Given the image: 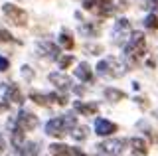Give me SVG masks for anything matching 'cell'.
I'll list each match as a JSON object with an SVG mask.
<instances>
[{"instance_id": "cell-17", "label": "cell", "mask_w": 158, "mask_h": 156, "mask_svg": "<svg viewBox=\"0 0 158 156\" xmlns=\"http://www.w3.org/2000/svg\"><path fill=\"white\" fill-rule=\"evenodd\" d=\"M105 97L109 101H113V103H117V101L127 99V93L121 91V89H111V87H107V89H105Z\"/></svg>"}, {"instance_id": "cell-12", "label": "cell", "mask_w": 158, "mask_h": 156, "mask_svg": "<svg viewBox=\"0 0 158 156\" xmlns=\"http://www.w3.org/2000/svg\"><path fill=\"white\" fill-rule=\"evenodd\" d=\"M49 152H52V156H75V148L56 142V144H49Z\"/></svg>"}, {"instance_id": "cell-24", "label": "cell", "mask_w": 158, "mask_h": 156, "mask_svg": "<svg viewBox=\"0 0 158 156\" xmlns=\"http://www.w3.org/2000/svg\"><path fill=\"white\" fill-rule=\"evenodd\" d=\"M14 38L10 36V32H6V30H0V43H6V42H12Z\"/></svg>"}, {"instance_id": "cell-8", "label": "cell", "mask_w": 158, "mask_h": 156, "mask_svg": "<svg viewBox=\"0 0 158 156\" xmlns=\"http://www.w3.org/2000/svg\"><path fill=\"white\" fill-rule=\"evenodd\" d=\"M115 130H118V126L115 123H111V121H107V119H97L95 121V133L99 136H111Z\"/></svg>"}, {"instance_id": "cell-27", "label": "cell", "mask_w": 158, "mask_h": 156, "mask_svg": "<svg viewBox=\"0 0 158 156\" xmlns=\"http://www.w3.org/2000/svg\"><path fill=\"white\" fill-rule=\"evenodd\" d=\"M22 75H24V77H28V79H32L34 73H32V69H30L28 65H24V67H22Z\"/></svg>"}, {"instance_id": "cell-22", "label": "cell", "mask_w": 158, "mask_h": 156, "mask_svg": "<svg viewBox=\"0 0 158 156\" xmlns=\"http://www.w3.org/2000/svg\"><path fill=\"white\" fill-rule=\"evenodd\" d=\"M71 63H73V55H63V57H59V67H61V69H67Z\"/></svg>"}, {"instance_id": "cell-26", "label": "cell", "mask_w": 158, "mask_h": 156, "mask_svg": "<svg viewBox=\"0 0 158 156\" xmlns=\"http://www.w3.org/2000/svg\"><path fill=\"white\" fill-rule=\"evenodd\" d=\"M8 67H10L8 60H6V57H2V55H0V71H6Z\"/></svg>"}, {"instance_id": "cell-19", "label": "cell", "mask_w": 158, "mask_h": 156, "mask_svg": "<svg viewBox=\"0 0 158 156\" xmlns=\"http://www.w3.org/2000/svg\"><path fill=\"white\" fill-rule=\"evenodd\" d=\"M144 26L148 30H158V16L156 14H148L146 20H144Z\"/></svg>"}, {"instance_id": "cell-15", "label": "cell", "mask_w": 158, "mask_h": 156, "mask_svg": "<svg viewBox=\"0 0 158 156\" xmlns=\"http://www.w3.org/2000/svg\"><path fill=\"white\" fill-rule=\"evenodd\" d=\"M128 142H131V148L136 156H146L148 154V144H146L144 138H131Z\"/></svg>"}, {"instance_id": "cell-6", "label": "cell", "mask_w": 158, "mask_h": 156, "mask_svg": "<svg viewBox=\"0 0 158 156\" xmlns=\"http://www.w3.org/2000/svg\"><path fill=\"white\" fill-rule=\"evenodd\" d=\"M46 134L56 136V138H61V136H65V134H67L65 126H63L61 117H59V119H52V121H48V125H46Z\"/></svg>"}, {"instance_id": "cell-25", "label": "cell", "mask_w": 158, "mask_h": 156, "mask_svg": "<svg viewBox=\"0 0 158 156\" xmlns=\"http://www.w3.org/2000/svg\"><path fill=\"white\" fill-rule=\"evenodd\" d=\"M95 4H97V0H83V8L85 10H95Z\"/></svg>"}, {"instance_id": "cell-18", "label": "cell", "mask_w": 158, "mask_h": 156, "mask_svg": "<svg viewBox=\"0 0 158 156\" xmlns=\"http://www.w3.org/2000/svg\"><path fill=\"white\" fill-rule=\"evenodd\" d=\"M59 43H61L65 50H73V46H75V42H73V38L69 36L67 32H63L61 36H59Z\"/></svg>"}, {"instance_id": "cell-7", "label": "cell", "mask_w": 158, "mask_h": 156, "mask_svg": "<svg viewBox=\"0 0 158 156\" xmlns=\"http://www.w3.org/2000/svg\"><path fill=\"white\" fill-rule=\"evenodd\" d=\"M38 53L48 60H57L59 57V47L52 42H38Z\"/></svg>"}, {"instance_id": "cell-13", "label": "cell", "mask_w": 158, "mask_h": 156, "mask_svg": "<svg viewBox=\"0 0 158 156\" xmlns=\"http://www.w3.org/2000/svg\"><path fill=\"white\" fill-rule=\"evenodd\" d=\"M73 73H75V77L79 81H83V83H91V81H93V73H91V69H89L87 63H79Z\"/></svg>"}, {"instance_id": "cell-28", "label": "cell", "mask_w": 158, "mask_h": 156, "mask_svg": "<svg viewBox=\"0 0 158 156\" xmlns=\"http://www.w3.org/2000/svg\"><path fill=\"white\" fill-rule=\"evenodd\" d=\"M4 146H6V142H4V138H2V134H0V154L4 152Z\"/></svg>"}, {"instance_id": "cell-14", "label": "cell", "mask_w": 158, "mask_h": 156, "mask_svg": "<svg viewBox=\"0 0 158 156\" xmlns=\"http://www.w3.org/2000/svg\"><path fill=\"white\" fill-rule=\"evenodd\" d=\"M22 101H24V95H22V91H20V87L12 83V85L8 87V91H6V103L20 105Z\"/></svg>"}, {"instance_id": "cell-29", "label": "cell", "mask_w": 158, "mask_h": 156, "mask_svg": "<svg viewBox=\"0 0 158 156\" xmlns=\"http://www.w3.org/2000/svg\"><path fill=\"white\" fill-rule=\"evenodd\" d=\"M75 156H87V154H83L81 150H75Z\"/></svg>"}, {"instance_id": "cell-20", "label": "cell", "mask_w": 158, "mask_h": 156, "mask_svg": "<svg viewBox=\"0 0 158 156\" xmlns=\"http://www.w3.org/2000/svg\"><path fill=\"white\" fill-rule=\"evenodd\" d=\"M24 146H26V148H24V156H36L38 154V144L36 142H28Z\"/></svg>"}, {"instance_id": "cell-4", "label": "cell", "mask_w": 158, "mask_h": 156, "mask_svg": "<svg viewBox=\"0 0 158 156\" xmlns=\"http://www.w3.org/2000/svg\"><path fill=\"white\" fill-rule=\"evenodd\" d=\"M131 34H132V28H131V22L128 20L121 18V20L115 22V28H113V42L115 43H125Z\"/></svg>"}, {"instance_id": "cell-21", "label": "cell", "mask_w": 158, "mask_h": 156, "mask_svg": "<svg viewBox=\"0 0 158 156\" xmlns=\"http://www.w3.org/2000/svg\"><path fill=\"white\" fill-rule=\"evenodd\" d=\"M87 133H89V130L85 129V126H77V130H73V138H75V140H83L87 136Z\"/></svg>"}, {"instance_id": "cell-23", "label": "cell", "mask_w": 158, "mask_h": 156, "mask_svg": "<svg viewBox=\"0 0 158 156\" xmlns=\"http://www.w3.org/2000/svg\"><path fill=\"white\" fill-rule=\"evenodd\" d=\"M81 32L87 34V36H95V34H97V28H95V26H87V24H83V26H81Z\"/></svg>"}, {"instance_id": "cell-1", "label": "cell", "mask_w": 158, "mask_h": 156, "mask_svg": "<svg viewBox=\"0 0 158 156\" xmlns=\"http://www.w3.org/2000/svg\"><path fill=\"white\" fill-rule=\"evenodd\" d=\"M146 53V40L140 32H132L128 36V42H125V55L132 61H138Z\"/></svg>"}, {"instance_id": "cell-2", "label": "cell", "mask_w": 158, "mask_h": 156, "mask_svg": "<svg viewBox=\"0 0 158 156\" xmlns=\"http://www.w3.org/2000/svg\"><path fill=\"white\" fill-rule=\"evenodd\" d=\"M127 69H123V65L118 63L115 57H105L97 63V73L105 77H121Z\"/></svg>"}, {"instance_id": "cell-11", "label": "cell", "mask_w": 158, "mask_h": 156, "mask_svg": "<svg viewBox=\"0 0 158 156\" xmlns=\"http://www.w3.org/2000/svg\"><path fill=\"white\" fill-rule=\"evenodd\" d=\"M73 107H75V111L79 115H97V111H99V105L97 103H81V101H75L73 103Z\"/></svg>"}, {"instance_id": "cell-9", "label": "cell", "mask_w": 158, "mask_h": 156, "mask_svg": "<svg viewBox=\"0 0 158 156\" xmlns=\"http://www.w3.org/2000/svg\"><path fill=\"white\" fill-rule=\"evenodd\" d=\"M125 142L127 140H105V142L99 144V150L101 152H107V154H121L123 148H125Z\"/></svg>"}, {"instance_id": "cell-16", "label": "cell", "mask_w": 158, "mask_h": 156, "mask_svg": "<svg viewBox=\"0 0 158 156\" xmlns=\"http://www.w3.org/2000/svg\"><path fill=\"white\" fill-rule=\"evenodd\" d=\"M8 126L12 129V144L16 146V148H22V144H24V130L20 129V126L14 123H8Z\"/></svg>"}, {"instance_id": "cell-3", "label": "cell", "mask_w": 158, "mask_h": 156, "mask_svg": "<svg viewBox=\"0 0 158 156\" xmlns=\"http://www.w3.org/2000/svg\"><path fill=\"white\" fill-rule=\"evenodd\" d=\"M2 12L6 14V18L10 22L14 24V26H26L28 24V16H26V12L22 10V8H18L16 4H4L2 6Z\"/></svg>"}, {"instance_id": "cell-10", "label": "cell", "mask_w": 158, "mask_h": 156, "mask_svg": "<svg viewBox=\"0 0 158 156\" xmlns=\"http://www.w3.org/2000/svg\"><path fill=\"white\" fill-rule=\"evenodd\" d=\"M49 81L61 91L71 89V79H69L67 75H63V73H49Z\"/></svg>"}, {"instance_id": "cell-5", "label": "cell", "mask_w": 158, "mask_h": 156, "mask_svg": "<svg viewBox=\"0 0 158 156\" xmlns=\"http://www.w3.org/2000/svg\"><path fill=\"white\" fill-rule=\"evenodd\" d=\"M14 123H16L20 129L26 133V130H34V129H36L40 121H38V117L34 115V113H30V111H20L18 117L14 119Z\"/></svg>"}]
</instances>
